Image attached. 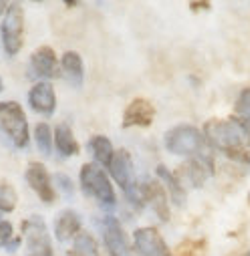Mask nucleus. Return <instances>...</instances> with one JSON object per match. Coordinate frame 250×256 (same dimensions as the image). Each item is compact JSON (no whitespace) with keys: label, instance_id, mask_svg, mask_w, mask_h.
I'll use <instances>...</instances> for the list:
<instances>
[{"label":"nucleus","instance_id":"obj_14","mask_svg":"<svg viewBox=\"0 0 250 256\" xmlns=\"http://www.w3.org/2000/svg\"><path fill=\"white\" fill-rule=\"evenodd\" d=\"M28 103L36 113L50 117L56 109V95L52 85L48 81H38L28 93Z\"/></svg>","mask_w":250,"mask_h":256},{"label":"nucleus","instance_id":"obj_24","mask_svg":"<svg viewBox=\"0 0 250 256\" xmlns=\"http://www.w3.org/2000/svg\"><path fill=\"white\" fill-rule=\"evenodd\" d=\"M18 196L10 184H0V212H12L16 208Z\"/></svg>","mask_w":250,"mask_h":256},{"label":"nucleus","instance_id":"obj_25","mask_svg":"<svg viewBox=\"0 0 250 256\" xmlns=\"http://www.w3.org/2000/svg\"><path fill=\"white\" fill-rule=\"evenodd\" d=\"M12 238H14V228H12V224H10L8 220L0 218V246L4 248Z\"/></svg>","mask_w":250,"mask_h":256},{"label":"nucleus","instance_id":"obj_29","mask_svg":"<svg viewBox=\"0 0 250 256\" xmlns=\"http://www.w3.org/2000/svg\"><path fill=\"white\" fill-rule=\"evenodd\" d=\"M8 2H4V0H0V14H6V10H8Z\"/></svg>","mask_w":250,"mask_h":256},{"label":"nucleus","instance_id":"obj_5","mask_svg":"<svg viewBox=\"0 0 250 256\" xmlns=\"http://www.w3.org/2000/svg\"><path fill=\"white\" fill-rule=\"evenodd\" d=\"M0 34H2V44L8 56H16L24 44V10L20 4H10L2 26H0Z\"/></svg>","mask_w":250,"mask_h":256},{"label":"nucleus","instance_id":"obj_7","mask_svg":"<svg viewBox=\"0 0 250 256\" xmlns=\"http://www.w3.org/2000/svg\"><path fill=\"white\" fill-rule=\"evenodd\" d=\"M99 230L103 234V242H105V248L109 252V256H138L130 242H128V236H125L123 228H121V222L115 218V216H105L99 220Z\"/></svg>","mask_w":250,"mask_h":256},{"label":"nucleus","instance_id":"obj_27","mask_svg":"<svg viewBox=\"0 0 250 256\" xmlns=\"http://www.w3.org/2000/svg\"><path fill=\"white\" fill-rule=\"evenodd\" d=\"M20 244H22V238H20V236H14V238L4 246V250H6L8 254H14V252L20 248Z\"/></svg>","mask_w":250,"mask_h":256},{"label":"nucleus","instance_id":"obj_30","mask_svg":"<svg viewBox=\"0 0 250 256\" xmlns=\"http://www.w3.org/2000/svg\"><path fill=\"white\" fill-rule=\"evenodd\" d=\"M2 89H4V83H2V79H0V93H2Z\"/></svg>","mask_w":250,"mask_h":256},{"label":"nucleus","instance_id":"obj_19","mask_svg":"<svg viewBox=\"0 0 250 256\" xmlns=\"http://www.w3.org/2000/svg\"><path fill=\"white\" fill-rule=\"evenodd\" d=\"M158 178H160V182L164 184L170 200H172L176 206H184V204H186V188L178 182L176 174H172L166 166H158Z\"/></svg>","mask_w":250,"mask_h":256},{"label":"nucleus","instance_id":"obj_6","mask_svg":"<svg viewBox=\"0 0 250 256\" xmlns=\"http://www.w3.org/2000/svg\"><path fill=\"white\" fill-rule=\"evenodd\" d=\"M22 234L28 256H52V242L48 228L40 216H30L22 222Z\"/></svg>","mask_w":250,"mask_h":256},{"label":"nucleus","instance_id":"obj_31","mask_svg":"<svg viewBox=\"0 0 250 256\" xmlns=\"http://www.w3.org/2000/svg\"><path fill=\"white\" fill-rule=\"evenodd\" d=\"M248 202H250V196H248Z\"/></svg>","mask_w":250,"mask_h":256},{"label":"nucleus","instance_id":"obj_13","mask_svg":"<svg viewBox=\"0 0 250 256\" xmlns=\"http://www.w3.org/2000/svg\"><path fill=\"white\" fill-rule=\"evenodd\" d=\"M109 172L113 176V180L123 188V192H128L138 180L134 174V158L128 150H119L115 152L111 164H109Z\"/></svg>","mask_w":250,"mask_h":256},{"label":"nucleus","instance_id":"obj_20","mask_svg":"<svg viewBox=\"0 0 250 256\" xmlns=\"http://www.w3.org/2000/svg\"><path fill=\"white\" fill-rule=\"evenodd\" d=\"M89 150H91V154H93L97 166L109 168V164H111V160H113V156H115L109 138H105V136H95V138H91Z\"/></svg>","mask_w":250,"mask_h":256},{"label":"nucleus","instance_id":"obj_4","mask_svg":"<svg viewBox=\"0 0 250 256\" xmlns=\"http://www.w3.org/2000/svg\"><path fill=\"white\" fill-rule=\"evenodd\" d=\"M81 186L89 196H93L103 208H113L117 204L115 190L105 170L97 164H85L81 168Z\"/></svg>","mask_w":250,"mask_h":256},{"label":"nucleus","instance_id":"obj_22","mask_svg":"<svg viewBox=\"0 0 250 256\" xmlns=\"http://www.w3.org/2000/svg\"><path fill=\"white\" fill-rule=\"evenodd\" d=\"M71 256H101V252H99V246H97L95 238L89 236L87 232H81V234L73 240Z\"/></svg>","mask_w":250,"mask_h":256},{"label":"nucleus","instance_id":"obj_12","mask_svg":"<svg viewBox=\"0 0 250 256\" xmlns=\"http://www.w3.org/2000/svg\"><path fill=\"white\" fill-rule=\"evenodd\" d=\"M156 119V107L148 99H134L123 113V127H150Z\"/></svg>","mask_w":250,"mask_h":256},{"label":"nucleus","instance_id":"obj_26","mask_svg":"<svg viewBox=\"0 0 250 256\" xmlns=\"http://www.w3.org/2000/svg\"><path fill=\"white\" fill-rule=\"evenodd\" d=\"M54 182H56V186L62 190V194H65L67 198H71V196H73L75 186H73V182H71V178H69V176H62V174H58V176L54 178Z\"/></svg>","mask_w":250,"mask_h":256},{"label":"nucleus","instance_id":"obj_3","mask_svg":"<svg viewBox=\"0 0 250 256\" xmlns=\"http://www.w3.org/2000/svg\"><path fill=\"white\" fill-rule=\"evenodd\" d=\"M206 140L204 134L194 125H178L166 134V150L174 156L184 158H198L204 154Z\"/></svg>","mask_w":250,"mask_h":256},{"label":"nucleus","instance_id":"obj_16","mask_svg":"<svg viewBox=\"0 0 250 256\" xmlns=\"http://www.w3.org/2000/svg\"><path fill=\"white\" fill-rule=\"evenodd\" d=\"M81 234V216L75 210H62L54 218V236L58 242L75 240Z\"/></svg>","mask_w":250,"mask_h":256},{"label":"nucleus","instance_id":"obj_15","mask_svg":"<svg viewBox=\"0 0 250 256\" xmlns=\"http://www.w3.org/2000/svg\"><path fill=\"white\" fill-rule=\"evenodd\" d=\"M30 69H32L34 77H42V79L58 77V60H56L54 50L50 46L36 48L30 56Z\"/></svg>","mask_w":250,"mask_h":256},{"label":"nucleus","instance_id":"obj_11","mask_svg":"<svg viewBox=\"0 0 250 256\" xmlns=\"http://www.w3.org/2000/svg\"><path fill=\"white\" fill-rule=\"evenodd\" d=\"M26 182H28L30 190L44 204H52L54 202V198H56L54 188H52L50 176H48V172H46V168L42 164H38V162L28 164V168H26Z\"/></svg>","mask_w":250,"mask_h":256},{"label":"nucleus","instance_id":"obj_21","mask_svg":"<svg viewBox=\"0 0 250 256\" xmlns=\"http://www.w3.org/2000/svg\"><path fill=\"white\" fill-rule=\"evenodd\" d=\"M234 119L242 125V132L246 136V144L250 146V89H244L238 95V101L234 107Z\"/></svg>","mask_w":250,"mask_h":256},{"label":"nucleus","instance_id":"obj_1","mask_svg":"<svg viewBox=\"0 0 250 256\" xmlns=\"http://www.w3.org/2000/svg\"><path fill=\"white\" fill-rule=\"evenodd\" d=\"M204 140L214 150L224 154L230 160L248 164L250 156L246 150V136L242 132V125L230 117V119H210L204 125Z\"/></svg>","mask_w":250,"mask_h":256},{"label":"nucleus","instance_id":"obj_10","mask_svg":"<svg viewBox=\"0 0 250 256\" xmlns=\"http://www.w3.org/2000/svg\"><path fill=\"white\" fill-rule=\"evenodd\" d=\"M140 184H142L144 196H146V204H152L154 212L158 214V218L162 222H170V218H172V214H170V196H168L164 184L160 180H154V178H146Z\"/></svg>","mask_w":250,"mask_h":256},{"label":"nucleus","instance_id":"obj_18","mask_svg":"<svg viewBox=\"0 0 250 256\" xmlns=\"http://www.w3.org/2000/svg\"><path fill=\"white\" fill-rule=\"evenodd\" d=\"M54 146H56V152L65 158H73V156H79V144L73 136V130L67 125V123H60L56 125L54 130Z\"/></svg>","mask_w":250,"mask_h":256},{"label":"nucleus","instance_id":"obj_17","mask_svg":"<svg viewBox=\"0 0 250 256\" xmlns=\"http://www.w3.org/2000/svg\"><path fill=\"white\" fill-rule=\"evenodd\" d=\"M60 67H62V73H65L67 81L73 85V87H83V81H85V65H83V58L79 52L75 50H69L62 54V60H60Z\"/></svg>","mask_w":250,"mask_h":256},{"label":"nucleus","instance_id":"obj_8","mask_svg":"<svg viewBox=\"0 0 250 256\" xmlns=\"http://www.w3.org/2000/svg\"><path fill=\"white\" fill-rule=\"evenodd\" d=\"M214 170V162H212V156L208 154H202L198 158H192V160H188L184 166L178 168L176 172V178L178 182L186 188V186H190V188H202L208 174H212Z\"/></svg>","mask_w":250,"mask_h":256},{"label":"nucleus","instance_id":"obj_23","mask_svg":"<svg viewBox=\"0 0 250 256\" xmlns=\"http://www.w3.org/2000/svg\"><path fill=\"white\" fill-rule=\"evenodd\" d=\"M34 140H36V148L42 156H50L52 154V146H54V134L50 132V127L46 123H38L34 127Z\"/></svg>","mask_w":250,"mask_h":256},{"label":"nucleus","instance_id":"obj_2","mask_svg":"<svg viewBox=\"0 0 250 256\" xmlns=\"http://www.w3.org/2000/svg\"><path fill=\"white\" fill-rule=\"evenodd\" d=\"M0 138L16 150H24L30 142L28 119L16 101L0 103Z\"/></svg>","mask_w":250,"mask_h":256},{"label":"nucleus","instance_id":"obj_9","mask_svg":"<svg viewBox=\"0 0 250 256\" xmlns=\"http://www.w3.org/2000/svg\"><path fill=\"white\" fill-rule=\"evenodd\" d=\"M134 244L138 256H172L164 236L158 232V228L152 226L138 228L134 234Z\"/></svg>","mask_w":250,"mask_h":256},{"label":"nucleus","instance_id":"obj_28","mask_svg":"<svg viewBox=\"0 0 250 256\" xmlns=\"http://www.w3.org/2000/svg\"><path fill=\"white\" fill-rule=\"evenodd\" d=\"M210 2H190V8L194 10V12H200V10H210Z\"/></svg>","mask_w":250,"mask_h":256}]
</instances>
